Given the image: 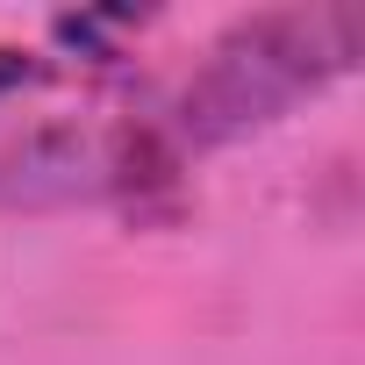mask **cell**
I'll return each mask as SVG.
<instances>
[{"mask_svg": "<svg viewBox=\"0 0 365 365\" xmlns=\"http://www.w3.org/2000/svg\"><path fill=\"white\" fill-rule=\"evenodd\" d=\"M358 65V8H279V15H251L237 22L201 72L179 86L172 115L150 122L172 158L230 143L258 122H279L294 101L322 93L329 79H344Z\"/></svg>", "mask_w": 365, "mask_h": 365, "instance_id": "6da1fadb", "label": "cell"}, {"mask_svg": "<svg viewBox=\"0 0 365 365\" xmlns=\"http://www.w3.org/2000/svg\"><path fill=\"white\" fill-rule=\"evenodd\" d=\"M22 79H36V65H29L22 51H0V93H8V86H22Z\"/></svg>", "mask_w": 365, "mask_h": 365, "instance_id": "7a4b0ae2", "label": "cell"}]
</instances>
